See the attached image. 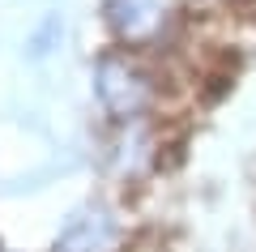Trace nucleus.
Listing matches in <instances>:
<instances>
[{"mask_svg": "<svg viewBox=\"0 0 256 252\" xmlns=\"http://www.w3.org/2000/svg\"><path fill=\"white\" fill-rule=\"evenodd\" d=\"M94 86H98V99L107 103L116 116H137L150 103V81L124 60H102Z\"/></svg>", "mask_w": 256, "mask_h": 252, "instance_id": "f257e3e1", "label": "nucleus"}, {"mask_svg": "<svg viewBox=\"0 0 256 252\" xmlns=\"http://www.w3.org/2000/svg\"><path fill=\"white\" fill-rule=\"evenodd\" d=\"M162 9H166V0H111L107 18L124 39H141V35H150V30H158Z\"/></svg>", "mask_w": 256, "mask_h": 252, "instance_id": "f03ea898", "label": "nucleus"}, {"mask_svg": "<svg viewBox=\"0 0 256 252\" xmlns=\"http://www.w3.org/2000/svg\"><path fill=\"white\" fill-rule=\"evenodd\" d=\"M107 248H111V222L102 214L77 218V222L60 235V252H107Z\"/></svg>", "mask_w": 256, "mask_h": 252, "instance_id": "7ed1b4c3", "label": "nucleus"}]
</instances>
